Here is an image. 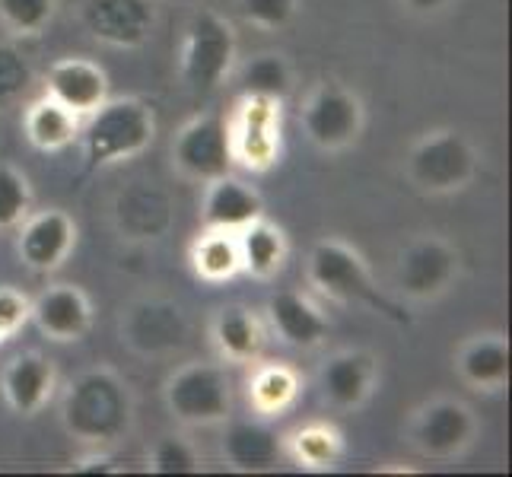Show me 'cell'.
<instances>
[{
  "label": "cell",
  "mask_w": 512,
  "mask_h": 477,
  "mask_svg": "<svg viewBox=\"0 0 512 477\" xmlns=\"http://www.w3.org/2000/svg\"><path fill=\"white\" fill-rule=\"evenodd\" d=\"M115 471H121V468L112 455H96V458H86V462L74 465V474H115Z\"/></svg>",
  "instance_id": "obj_37"
},
{
  "label": "cell",
  "mask_w": 512,
  "mask_h": 477,
  "mask_svg": "<svg viewBox=\"0 0 512 477\" xmlns=\"http://www.w3.org/2000/svg\"><path fill=\"white\" fill-rule=\"evenodd\" d=\"M121 341L140 357H166L188 341V318L172 299H137L121 315Z\"/></svg>",
  "instance_id": "obj_10"
},
{
  "label": "cell",
  "mask_w": 512,
  "mask_h": 477,
  "mask_svg": "<svg viewBox=\"0 0 512 477\" xmlns=\"http://www.w3.org/2000/svg\"><path fill=\"white\" fill-rule=\"evenodd\" d=\"M0 388H4V398L13 414L35 417L55 392V366L42 353H20L7 363Z\"/></svg>",
  "instance_id": "obj_20"
},
{
  "label": "cell",
  "mask_w": 512,
  "mask_h": 477,
  "mask_svg": "<svg viewBox=\"0 0 512 477\" xmlns=\"http://www.w3.org/2000/svg\"><path fill=\"white\" fill-rule=\"evenodd\" d=\"M29 318L35 322L45 338L67 344V341H80L93 325V309L86 293L74 284H55L42 290L32 299Z\"/></svg>",
  "instance_id": "obj_14"
},
{
  "label": "cell",
  "mask_w": 512,
  "mask_h": 477,
  "mask_svg": "<svg viewBox=\"0 0 512 477\" xmlns=\"http://www.w3.org/2000/svg\"><path fill=\"white\" fill-rule=\"evenodd\" d=\"M306 277H309V284L328 299L363 306L395 325L411 322V315L404 312V306L376 287V280L369 274L360 252L350 249L341 239H322L312 245L309 261H306Z\"/></svg>",
  "instance_id": "obj_2"
},
{
  "label": "cell",
  "mask_w": 512,
  "mask_h": 477,
  "mask_svg": "<svg viewBox=\"0 0 512 477\" xmlns=\"http://www.w3.org/2000/svg\"><path fill=\"white\" fill-rule=\"evenodd\" d=\"M172 159L188 179L198 182H214L233 172L236 156H233V140H229V121L217 115H201L188 121V125L175 134Z\"/></svg>",
  "instance_id": "obj_9"
},
{
  "label": "cell",
  "mask_w": 512,
  "mask_h": 477,
  "mask_svg": "<svg viewBox=\"0 0 512 477\" xmlns=\"http://www.w3.org/2000/svg\"><path fill=\"white\" fill-rule=\"evenodd\" d=\"M80 23L96 42L112 48H140L156 26L153 0H83Z\"/></svg>",
  "instance_id": "obj_13"
},
{
  "label": "cell",
  "mask_w": 512,
  "mask_h": 477,
  "mask_svg": "<svg viewBox=\"0 0 512 477\" xmlns=\"http://www.w3.org/2000/svg\"><path fill=\"white\" fill-rule=\"evenodd\" d=\"M478 433V420L471 408L455 398H436L423 404L414 417L411 439L427 458H455L462 455Z\"/></svg>",
  "instance_id": "obj_12"
},
{
  "label": "cell",
  "mask_w": 512,
  "mask_h": 477,
  "mask_svg": "<svg viewBox=\"0 0 512 477\" xmlns=\"http://www.w3.org/2000/svg\"><path fill=\"white\" fill-rule=\"evenodd\" d=\"M401 4L417 16H436V13H443L452 0H401Z\"/></svg>",
  "instance_id": "obj_38"
},
{
  "label": "cell",
  "mask_w": 512,
  "mask_h": 477,
  "mask_svg": "<svg viewBox=\"0 0 512 477\" xmlns=\"http://www.w3.org/2000/svg\"><path fill=\"white\" fill-rule=\"evenodd\" d=\"M458 268H462V258H458L452 242L439 236H420L398 255L395 284L404 296L417 299V303H430V299H439L452 290Z\"/></svg>",
  "instance_id": "obj_7"
},
{
  "label": "cell",
  "mask_w": 512,
  "mask_h": 477,
  "mask_svg": "<svg viewBox=\"0 0 512 477\" xmlns=\"http://www.w3.org/2000/svg\"><path fill=\"white\" fill-rule=\"evenodd\" d=\"M299 395V376L296 369L284 363H264L249 379V398L258 414H284Z\"/></svg>",
  "instance_id": "obj_29"
},
{
  "label": "cell",
  "mask_w": 512,
  "mask_h": 477,
  "mask_svg": "<svg viewBox=\"0 0 512 477\" xmlns=\"http://www.w3.org/2000/svg\"><path fill=\"white\" fill-rule=\"evenodd\" d=\"M239 83L245 96H258V99H271V102H284L290 86H293V74L287 58L274 55V51H264V55H255L242 64L239 70Z\"/></svg>",
  "instance_id": "obj_30"
},
{
  "label": "cell",
  "mask_w": 512,
  "mask_h": 477,
  "mask_svg": "<svg viewBox=\"0 0 512 477\" xmlns=\"http://www.w3.org/2000/svg\"><path fill=\"white\" fill-rule=\"evenodd\" d=\"M45 96L86 118L109 99V77L90 58H61L45 74Z\"/></svg>",
  "instance_id": "obj_16"
},
{
  "label": "cell",
  "mask_w": 512,
  "mask_h": 477,
  "mask_svg": "<svg viewBox=\"0 0 512 477\" xmlns=\"http://www.w3.org/2000/svg\"><path fill=\"white\" fill-rule=\"evenodd\" d=\"M284 443L261 420H236L223 433V458L236 471H271Z\"/></svg>",
  "instance_id": "obj_22"
},
{
  "label": "cell",
  "mask_w": 512,
  "mask_h": 477,
  "mask_svg": "<svg viewBox=\"0 0 512 477\" xmlns=\"http://www.w3.org/2000/svg\"><path fill=\"white\" fill-rule=\"evenodd\" d=\"M191 268L207 284H220L242 271L239 261V242L236 233H226V229H204V236L191 245Z\"/></svg>",
  "instance_id": "obj_27"
},
{
  "label": "cell",
  "mask_w": 512,
  "mask_h": 477,
  "mask_svg": "<svg viewBox=\"0 0 512 477\" xmlns=\"http://www.w3.org/2000/svg\"><path fill=\"white\" fill-rule=\"evenodd\" d=\"M239 7L258 29H284L296 16V0H239Z\"/></svg>",
  "instance_id": "obj_35"
},
{
  "label": "cell",
  "mask_w": 512,
  "mask_h": 477,
  "mask_svg": "<svg viewBox=\"0 0 512 477\" xmlns=\"http://www.w3.org/2000/svg\"><path fill=\"white\" fill-rule=\"evenodd\" d=\"M115 226L125 239H163L172 226V201L163 188L137 182L115 198Z\"/></svg>",
  "instance_id": "obj_17"
},
{
  "label": "cell",
  "mask_w": 512,
  "mask_h": 477,
  "mask_svg": "<svg viewBox=\"0 0 512 477\" xmlns=\"http://www.w3.org/2000/svg\"><path fill=\"white\" fill-rule=\"evenodd\" d=\"M29 210H32L29 179L10 163H0V229H16L29 217Z\"/></svg>",
  "instance_id": "obj_31"
},
{
  "label": "cell",
  "mask_w": 512,
  "mask_h": 477,
  "mask_svg": "<svg viewBox=\"0 0 512 477\" xmlns=\"http://www.w3.org/2000/svg\"><path fill=\"white\" fill-rule=\"evenodd\" d=\"M455 366L468 385L497 392L509 382V341L503 334H478L458 350Z\"/></svg>",
  "instance_id": "obj_23"
},
{
  "label": "cell",
  "mask_w": 512,
  "mask_h": 477,
  "mask_svg": "<svg viewBox=\"0 0 512 477\" xmlns=\"http://www.w3.org/2000/svg\"><path fill=\"white\" fill-rule=\"evenodd\" d=\"M156 137V115L140 99H105L80 125L83 172L144 153Z\"/></svg>",
  "instance_id": "obj_3"
},
{
  "label": "cell",
  "mask_w": 512,
  "mask_h": 477,
  "mask_svg": "<svg viewBox=\"0 0 512 477\" xmlns=\"http://www.w3.org/2000/svg\"><path fill=\"white\" fill-rule=\"evenodd\" d=\"M376 379H379L376 360L363 350L334 353L319 373V385L325 398L334 408H344V411L366 404V398L373 395V388H376Z\"/></svg>",
  "instance_id": "obj_18"
},
{
  "label": "cell",
  "mask_w": 512,
  "mask_h": 477,
  "mask_svg": "<svg viewBox=\"0 0 512 477\" xmlns=\"http://www.w3.org/2000/svg\"><path fill=\"white\" fill-rule=\"evenodd\" d=\"M80 125H83V118L74 115L70 109H64V105L55 102L51 96L35 99L23 115L26 140L42 153L67 150L80 137Z\"/></svg>",
  "instance_id": "obj_24"
},
{
  "label": "cell",
  "mask_w": 512,
  "mask_h": 477,
  "mask_svg": "<svg viewBox=\"0 0 512 477\" xmlns=\"http://www.w3.org/2000/svg\"><path fill=\"white\" fill-rule=\"evenodd\" d=\"M166 411L188 427H214L233 411L226 373L217 363H188L163 388Z\"/></svg>",
  "instance_id": "obj_6"
},
{
  "label": "cell",
  "mask_w": 512,
  "mask_h": 477,
  "mask_svg": "<svg viewBox=\"0 0 512 477\" xmlns=\"http://www.w3.org/2000/svg\"><path fill=\"white\" fill-rule=\"evenodd\" d=\"M150 471L163 477H182L201 471V462L191 443H185L179 436H163L150 452Z\"/></svg>",
  "instance_id": "obj_34"
},
{
  "label": "cell",
  "mask_w": 512,
  "mask_h": 477,
  "mask_svg": "<svg viewBox=\"0 0 512 477\" xmlns=\"http://www.w3.org/2000/svg\"><path fill=\"white\" fill-rule=\"evenodd\" d=\"M217 353L229 363H252L264 347L261 322L245 306H223L214 318Z\"/></svg>",
  "instance_id": "obj_26"
},
{
  "label": "cell",
  "mask_w": 512,
  "mask_h": 477,
  "mask_svg": "<svg viewBox=\"0 0 512 477\" xmlns=\"http://www.w3.org/2000/svg\"><path fill=\"white\" fill-rule=\"evenodd\" d=\"M284 449L290 452V458L306 471H328L341 462L344 455V439L341 433L331 427V423H306L299 427Z\"/></svg>",
  "instance_id": "obj_28"
},
{
  "label": "cell",
  "mask_w": 512,
  "mask_h": 477,
  "mask_svg": "<svg viewBox=\"0 0 512 477\" xmlns=\"http://www.w3.org/2000/svg\"><path fill=\"white\" fill-rule=\"evenodd\" d=\"M29 306H32V299H26L20 290L0 287V341L13 338V334L29 322Z\"/></svg>",
  "instance_id": "obj_36"
},
{
  "label": "cell",
  "mask_w": 512,
  "mask_h": 477,
  "mask_svg": "<svg viewBox=\"0 0 512 477\" xmlns=\"http://www.w3.org/2000/svg\"><path fill=\"white\" fill-rule=\"evenodd\" d=\"M236 163L249 169H271L280 159V102L245 96L236 118L229 121Z\"/></svg>",
  "instance_id": "obj_11"
},
{
  "label": "cell",
  "mask_w": 512,
  "mask_h": 477,
  "mask_svg": "<svg viewBox=\"0 0 512 477\" xmlns=\"http://www.w3.org/2000/svg\"><path fill=\"white\" fill-rule=\"evenodd\" d=\"M303 128L319 150L338 153L350 147L363 131V102L341 83L315 86L303 109Z\"/></svg>",
  "instance_id": "obj_8"
},
{
  "label": "cell",
  "mask_w": 512,
  "mask_h": 477,
  "mask_svg": "<svg viewBox=\"0 0 512 477\" xmlns=\"http://www.w3.org/2000/svg\"><path fill=\"white\" fill-rule=\"evenodd\" d=\"M134 401L112 369H86L61 398V427L86 446H112L131 430Z\"/></svg>",
  "instance_id": "obj_1"
},
{
  "label": "cell",
  "mask_w": 512,
  "mask_h": 477,
  "mask_svg": "<svg viewBox=\"0 0 512 477\" xmlns=\"http://www.w3.org/2000/svg\"><path fill=\"white\" fill-rule=\"evenodd\" d=\"M264 217V204L258 191L245 182L223 175V179L207 182L204 207H201V223L204 229H226V233H239L242 226Z\"/></svg>",
  "instance_id": "obj_21"
},
{
  "label": "cell",
  "mask_w": 512,
  "mask_h": 477,
  "mask_svg": "<svg viewBox=\"0 0 512 477\" xmlns=\"http://www.w3.org/2000/svg\"><path fill=\"white\" fill-rule=\"evenodd\" d=\"M239 242V261L242 271H249L258 280L274 277L287 261V236L284 229L274 226L271 220H252L249 226H242L236 233Z\"/></svg>",
  "instance_id": "obj_25"
},
{
  "label": "cell",
  "mask_w": 512,
  "mask_h": 477,
  "mask_svg": "<svg viewBox=\"0 0 512 477\" xmlns=\"http://www.w3.org/2000/svg\"><path fill=\"white\" fill-rule=\"evenodd\" d=\"M268 318L271 328L280 334V341L299 350L319 347L331 331L328 318L319 312V306L296 290H277L268 299Z\"/></svg>",
  "instance_id": "obj_19"
},
{
  "label": "cell",
  "mask_w": 512,
  "mask_h": 477,
  "mask_svg": "<svg viewBox=\"0 0 512 477\" xmlns=\"http://www.w3.org/2000/svg\"><path fill=\"white\" fill-rule=\"evenodd\" d=\"M478 172V150L462 131H430L408 153V179L427 194L462 191Z\"/></svg>",
  "instance_id": "obj_4"
},
{
  "label": "cell",
  "mask_w": 512,
  "mask_h": 477,
  "mask_svg": "<svg viewBox=\"0 0 512 477\" xmlns=\"http://www.w3.org/2000/svg\"><path fill=\"white\" fill-rule=\"evenodd\" d=\"M32 86V64L10 42H0V112L20 102Z\"/></svg>",
  "instance_id": "obj_32"
},
{
  "label": "cell",
  "mask_w": 512,
  "mask_h": 477,
  "mask_svg": "<svg viewBox=\"0 0 512 477\" xmlns=\"http://www.w3.org/2000/svg\"><path fill=\"white\" fill-rule=\"evenodd\" d=\"M58 0H0V20L16 35H39L55 20Z\"/></svg>",
  "instance_id": "obj_33"
},
{
  "label": "cell",
  "mask_w": 512,
  "mask_h": 477,
  "mask_svg": "<svg viewBox=\"0 0 512 477\" xmlns=\"http://www.w3.org/2000/svg\"><path fill=\"white\" fill-rule=\"evenodd\" d=\"M77 242V226L64 210H42L20 223V258L26 268L48 274L61 268Z\"/></svg>",
  "instance_id": "obj_15"
},
{
  "label": "cell",
  "mask_w": 512,
  "mask_h": 477,
  "mask_svg": "<svg viewBox=\"0 0 512 477\" xmlns=\"http://www.w3.org/2000/svg\"><path fill=\"white\" fill-rule=\"evenodd\" d=\"M236 61V32L214 10L188 20L182 45V80L191 93H214Z\"/></svg>",
  "instance_id": "obj_5"
}]
</instances>
